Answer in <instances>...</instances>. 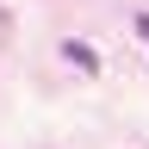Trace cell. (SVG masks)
Here are the masks:
<instances>
[{
    "label": "cell",
    "instance_id": "obj_1",
    "mask_svg": "<svg viewBox=\"0 0 149 149\" xmlns=\"http://www.w3.org/2000/svg\"><path fill=\"white\" fill-rule=\"evenodd\" d=\"M62 56H68L74 68H87V74L100 68V56H93V44H81V37H68V44H62Z\"/></svg>",
    "mask_w": 149,
    "mask_h": 149
}]
</instances>
